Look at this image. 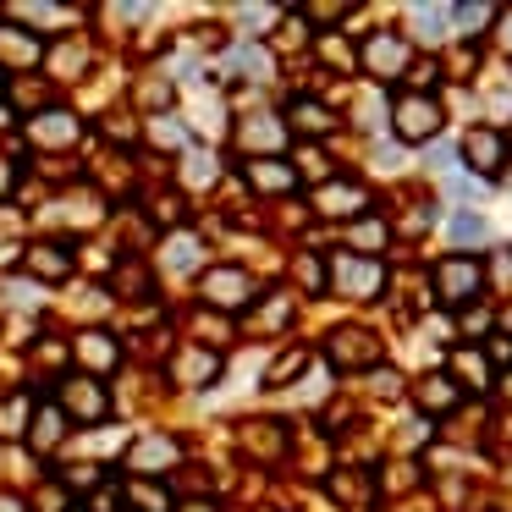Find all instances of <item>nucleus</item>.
I'll list each match as a JSON object with an SVG mask.
<instances>
[{"label": "nucleus", "instance_id": "1", "mask_svg": "<svg viewBox=\"0 0 512 512\" xmlns=\"http://www.w3.org/2000/svg\"><path fill=\"white\" fill-rule=\"evenodd\" d=\"M441 105L430 100V94H397V105H391V127H397V138L402 144H424V138H435L441 133Z\"/></svg>", "mask_w": 512, "mask_h": 512}, {"label": "nucleus", "instance_id": "2", "mask_svg": "<svg viewBox=\"0 0 512 512\" xmlns=\"http://www.w3.org/2000/svg\"><path fill=\"white\" fill-rule=\"evenodd\" d=\"M331 287L347 292V298H375V292L386 287V270H380V259L336 254V259H331Z\"/></svg>", "mask_w": 512, "mask_h": 512}, {"label": "nucleus", "instance_id": "3", "mask_svg": "<svg viewBox=\"0 0 512 512\" xmlns=\"http://www.w3.org/2000/svg\"><path fill=\"white\" fill-rule=\"evenodd\" d=\"M479 287H485V270H479L474 254H452L441 259V270H435V292H441L446 303H474Z\"/></svg>", "mask_w": 512, "mask_h": 512}, {"label": "nucleus", "instance_id": "4", "mask_svg": "<svg viewBox=\"0 0 512 512\" xmlns=\"http://www.w3.org/2000/svg\"><path fill=\"white\" fill-rule=\"evenodd\" d=\"M61 413H72V419H83V424H100L105 419V408H111V397H105V386L94 375H72L67 386H61V402H56Z\"/></svg>", "mask_w": 512, "mask_h": 512}, {"label": "nucleus", "instance_id": "5", "mask_svg": "<svg viewBox=\"0 0 512 512\" xmlns=\"http://www.w3.org/2000/svg\"><path fill=\"white\" fill-rule=\"evenodd\" d=\"M248 298H254V281L243 270H232V265L204 270V303H215V309H243Z\"/></svg>", "mask_w": 512, "mask_h": 512}, {"label": "nucleus", "instance_id": "6", "mask_svg": "<svg viewBox=\"0 0 512 512\" xmlns=\"http://www.w3.org/2000/svg\"><path fill=\"white\" fill-rule=\"evenodd\" d=\"M177 441L171 435H144V441L133 446V457H127V468H133L138 479H155V474H166L171 463H177Z\"/></svg>", "mask_w": 512, "mask_h": 512}, {"label": "nucleus", "instance_id": "7", "mask_svg": "<svg viewBox=\"0 0 512 512\" xmlns=\"http://www.w3.org/2000/svg\"><path fill=\"white\" fill-rule=\"evenodd\" d=\"M463 160L479 171V177H496L501 160H507V138L490 133V127H474V133L463 138Z\"/></svg>", "mask_w": 512, "mask_h": 512}, {"label": "nucleus", "instance_id": "8", "mask_svg": "<svg viewBox=\"0 0 512 512\" xmlns=\"http://www.w3.org/2000/svg\"><path fill=\"white\" fill-rule=\"evenodd\" d=\"M364 67L380 72V78H402L408 72V50H402L397 34H369L364 39Z\"/></svg>", "mask_w": 512, "mask_h": 512}, {"label": "nucleus", "instance_id": "9", "mask_svg": "<svg viewBox=\"0 0 512 512\" xmlns=\"http://www.w3.org/2000/svg\"><path fill=\"white\" fill-rule=\"evenodd\" d=\"M61 435H67V413H61L56 402H39L34 424H28V446H34V452H56Z\"/></svg>", "mask_w": 512, "mask_h": 512}, {"label": "nucleus", "instance_id": "10", "mask_svg": "<svg viewBox=\"0 0 512 512\" xmlns=\"http://www.w3.org/2000/svg\"><path fill=\"white\" fill-rule=\"evenodd\" d=\"M28 138H34V144H72V138H78V116L72 111H39L34 122H28Z\"/></svg>", "mask_w": 512, "mask_h": 512}, {"label": "nucleus", "instance_id": "11", "mask_svg": "<svg viewBox=\"0 0 512 512\" xmlns=\"http://www.w3.org/2000/svg\"><path fill=\"white\" fill-rule=\"evenodd\" d=\"M375 353H380V342H375L369 331H358V325H353V331H336V336H331V358H336V364H347V369H353V364H369Z\"/></svg>", "mask_w": 512, "mask_h": 512}, {"label": "nucleus", "instance_id": "12", "mask_svg": "<svg viewBox=\"0 0 512 512\" xmlns=\"http://www.w3.org/2000/svg\"><path fill=\"white\" fill-rule=\"evenodd\" d=\"M287 116H292V133H303V138H325L336 127V116L325 111L320 100H292Z\"/></svg>", "mask_w": 512, "mask_h": 512}, {"label": "nucleus", "instance_id": "13", "mask_svg": "<svg viewBox=\"0 0 512 512\" xmlns=\"http://www.w3.org/2000/svg\"><path fill=\"white\" fill-rule=\"evenodd\" d=\"M248 182H254L259 193H292V182H298V171L281 166V160H248Z\"/></svg>", "mask_w": 512, "mask_h": 512}, {"label": "nucleus", "instance_id": "14", "mask_svg": "<svg viewBox=\"0 0 512 512\" xmlns=\"http://www.w3.org/2000/svg\"><path fill=\"white\" fill-rule=\"evenodd\" d=\"M364 204H369V193L358 182H325V193H320V215H358Z\"/></svg>", "mask_w": 512, "mask_h": 512}, {"label": "nucleus", "instance_id": "15", "mask_svg": "<svg viewBox=\"0 0 512 512\" xmlns=\"http://www.w3.org/2000/svg\"><path fill=\"white\" fill-rule=\"evenodd\" d=\"M215 375H221V358L204 353V347H188L177 358V380H188V386H215Z\"/></svg>", "mask_w": 512, "mask_h": 512}, {"label": "nucleus", "instance_id": "16", "mask_svg": "<svg viewBox=\"0 0 512 512\" xmlns=\"http://www.w3.org/2000/svg\"><path fill=\"white\" fill-rule=\"evenodd\" d=\"M0 61H6V67H34L39 39L23 34V28H0Z\"/></svg>", "mask_w": 512, "mask_h": 512}, {"label": "nucleus", "instance_id": "17", "mask_svg": "<svg viewBox=\"0 0 512 512\" xmlns=\"http://www.w3.org/2000/svg\"><path fill=\"white\" fill-rule=\"evenodd\" d=\"M28 270L45 276V281H61L72 270V254H67V248H56V243H39V248H28Z\"/></svg>", "mask_w": 512, "mask_h": 512}, {"label": "nucleus", "instance_id": "18", "mask_svg": "<svg viewBox=\"0 0 512 512\" xmlns=\"http://www.w3.org/2000/svg\"><path fill=\"white\" fill-rule=\"evenodd\" d=\"M237 144H243V149H281V144H287V127H281L276 116H259V122H243Z\"/></svg>", "mask_w": 512, "mask_h": 512}, {"label": "nucleus", "instance_id": "19", "mask_svg": "<svg viewBox=\"0 0 512 512\" xmlns=\"http://www.w3.org/2000/svg\"><path fill=\"white\" fill-rule=\"evenodd\" d=\"M78 358H83L89 369H116V336L83 331V336H78Z\"/></svg>", "mask_w": 512, "mask_h": 512}, {"label": "nucleus", "instance_id": "20", "mask_svg": "<svg viewBox=\"0 0 512 512\" xmlns=\"http://www.w3.org/2000/svg\"><path fill=\"white\" fill-rule=\"evenodd\" d=\"M408 23H413V34H419L424 45H435V39L452 34V28H446V23H452V17H446V6H413Z\"/></svg>", "mask_w": 512, "mask_h": 512}, {"label": "nucleus", "instance_id": "21", "mask_svg": "<svg viewBox=\"0 0 512 512\" xmlns=\"http://www.w3.org/2000/svg\"><path fill=\"white\" fill-rule=\"evenodd\" d=\"M419 402H424L430 413L452 408V402H457V386H452V375H424V380H419Z\"/></svg>", "mask_w": 512, "mask_h": 512}, {"label": "nucleus", "instance_id": "22", "mask_svg": "<svg viewBox=\"0 0 512 512\" xmlns=\"http://www.w3.org/2000/svg\"><path fill=\"white\" fill-rule=\"evenodd\" d=\"M452 369H457V380H463L468 391H485V386H490V364H485V353H457V358H452Z\"/></svg>", "mask_w": 512, "mask_h": 512}, {"label": "nucleus", "instance_id": "23", "mask_svg": "<svg viewBox=\"0 0 512 512\" xmlns=\"http://www.w3.org/2000/svg\"><path fill=\"white\" fill-rule=\"evenodd\" d=\"M347 243H353L358 259H375V248H386V226H380V221H358Z\"/></svg>", "mask_w": 512, "mask_h": 512}, {"label": "nucleus", "instance_id": "24", "mask_svg": "<svg viewBox=\"0 0 512 512\" xmlns=\"http://www.w3.org/2000/svg\"><path fill=\"white\" fill-rule=\"evenodd\" d=\"M490 237V226H485V215H474V210H463V215H452V243H485Z\"/></svg>", "mask_w": 512, "mask_h": 512}, {"label": "nucleus", "instance_id": "25", "mask_svg": "<svg viewBox=\"0 0 512 512\" xmlns=\"http://www.w3.org/2000/svg\"><path fill=\"white\" fill-rule=\"evenodd\" d=\"M127 496H133V507H138V512H171L166 490H155L149 479H133V490H127Z\"/></svg>", "mask_w": 512, "mask_h": 512}, {"label": "nucleus", "instance_id": "26", "mask_svg": "<svg viewBox=\"0 0 512 512\" xmlns=\"http://www.w3.org/2000/svg\"><path fill=\"white\" fill-rule=\"evenodd\" d=\"M446 17H452L463 34H479V23H490V17H496V6H446Z\"/></svg>", "mask_w": 512, "mask_h": 512}, {"label": "nucleus", "instance_id": "27", "mask_svg": "<svg viewBox=\"0 0 512 512\" xmlns=\"http://www.w3.org/2000/svg\"><path fill=\"white\" fill-rule=\"evenodd\" d=\"M166 265H171V270H193V265H199V243H193V237H171Z\"/></svg>", "mask_w": 512, "mask_h": 512}, {"label": "nucleus", "instance_id": "28", "mask_svg": "<svg viewBox=\"0 0 512 512\" xmlns=\"http://www.w3.org/2000/svg\"><path fill=\"white\" fill-rule=\"evenodd\" d=\"M347 12H353V6H347V0H336V6H309L303 17H314V23H342Z\"/></svg>", "mask_w": 512, "mask_h": 512}, {"label": "nucleus", "instance_id": "29", "mask_svg": "<svg viewBox=\"0 0 512 512\" xmlns=\"http://www.w3.org/2000/svg\"><path fill=\"white\" fill-rule=\"evenodd\" d=\"M122 507V490L116 485H105V490H94V501H89V512H116Z\"/></svg>", "mask_w": 512, "mask_h": 512}, {"label": "nucleus", "instance_id": "30", "mask_svg": "<svg viewBox=\"0 0 512 512\" xmlns=\"http://www.w3.org/2000/svg\"><path fill=\"white\" fill-rule=\"evenodd\" d=\"M149 138H155V144H182V127L177 122H149Z\"/></svg>", "mask_w": 512, "mask_h": 512}, {"label": "nucleus", "instance_id": "31", "mask_svg": "<svg viewBox=\"0 0 512 512\" xmlns=\"http://www.w3.org/2000/svg\"><path fill=\"white\" fill-rule=\"evenodd\" d=\"M188 182H215V160H210V155H193V166H188Z\"/></svg>", "mask_w": 512, "mask_h": 512}, {"label": "nucleus", "instance_id": "32", "mask_svg": "<svg viewBox=\"0 0 512 512\" xmlns=\"http://www.w3.org/2000/svg\"><path fill=\"white\" fill-rule=\"evenodd\" d=\"M485 364H512V336H496V342H490V358Z\"/></svg>", "mask_w": 512, "mask_h": 512}, {"label": "nucleus", "instance_id": "33", "mask_svg": "<svg viewBox=\"0 0 512 512\" xmlns=\"http://www.w3.org/2000/svg\"><path fill=\"white\" fill-rule=\"evenodd\" d=\"M17 413H23V402H12V408H0V435H12V430H23V424H17Z\"/></svg>", "mask_w": 512, "mask_h": 512}, {"label": "nucleus", "instance_id": "34", "mask_svg": "<svg viewBox=\"0 0 512 512\" xmlns=\"http://www.w3.org/2000/svg\"><path fill=\"white\" fill-rule=\"evenodd\" d=\"M325 56H331V61H342V67H347V61H353V50H347V45H336V39H325Z\"/></svg>", "mask_w": 512, "mask_h": 512}, {"label": "nucleus", "instance_id": "35", "mask_svg": "<svg viewBox=\"0 0 512 512\" xmlns=\"http://www.w3.org/2000/svg\"><path fill=\"white\" fill-rule=\"evenodd\" d=\"M496 23H501V45L512 50V17H496Z\"/></svg>", "mask_w": 512, "mask_h": 512}, {"label": "nucleus", "instance_id": "36", "mask_svg": "<svg viewBox=\"0 0 512 512\" xmlns=\"http://www.w3.org/2000/svg\"><path fill=\"white\" fill-rule=\"evenodd\" d=\"M0 512H23V501H17V496H0Z\"/></svg>", "mask_w": 512, "mask_h": 512}, {"label": "nucleus", "instance_id": "37", "mask_svg": "<svg viewBox=\"0 0 512 512\" xmlns=\"http://www.w3.org/2000/svg\"><path fill=\"white\" fill-rule=\"evenodd\" d=\"M182 512H215V507H210V501H188Z\"/></svg>", "mask_w": 512, "mask_h": 512}, {"label": "nucleus", "instance_id": "38", "mask_svg": "<svg viewBox=\"0 0 512 512\" xmlns=\"http://www.w3.org/2000/svg\"><path fill=\"white\" fill-rule=\"evenodd\" d=\"M6 182H12V166H0V193H6Z\"/></svg>", "mask_w": 512, "mask_h": 512}, {"label": "nucleus", "instance_id": "39", "mask_svg": "<svg viewBox=\"0 0 512 512\" xmlns=\"http://www.w3.org/2000/svg\"><path fill=\"white\" fill-rule=\"evenodd\" d=\"M0 127H6V105H0Z\"/></svg>", "mask_w": 512, "mask_h": 512}, {"label": "nucleus", "instance_id": "40", "mask_svg": "<svg viewBox=\"0 0 512 512\" xmlns=\"http://www.w3.org/2000/svg\"><path fill=\"white\" fill-rule=\"evenodd\" d=\"M0 83H6V78H0Z\"/></svg>", "mask_w": 512, "mask_h": 512}]
</instances>
